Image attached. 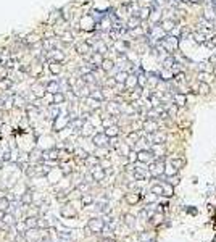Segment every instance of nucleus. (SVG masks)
Listing matches in <instances>:
<instances>
[{
    "instance_id": "ddd939ff",
    "label": "nucleus",
    "mask_w": 216,
    "mask_h": 242,
    "mask_svg": "<svg viewBox=\"0 0 216 242\" xmlns=\"http://www.w3.org/2000/svg\"><path fill=\"white\" fill-rule=\"evenodd\" d=\"M161 79L163 81H171L173 78H174V74H173V69H168V68H164L163 71H161Z\"/></svg>"
},
{
    "instance_id": "f3484780",
    "label": "nucleus",
    "mask_w": 216,
    "mask_h": 242,
    "mask_svg": "<svg viewBox=\"0 0 216 242\" xmlns=\"http://www.w3.org/2000/svg\"><path fill=\"white\" fill-rule=\"evenodd\" d=\"M139 21H140V18H139V16H132L131 20H129V23H128V28H129V29L139 28Z\"/></svg>"
},
{
    "instance_id": "393cba45",
    "label": "nucleus",
    "mask_w": 216,
    "mask_h": 242,
    "mask_svg": "<svg viewBox=\"0 0 216 242\" xmlns=\"http://www.w3.org/2000/svg\"><path fill=\"white\" fill-rule=\"evenodd\" d=\"M103 176H105V173H103V169H100V168H97V169H94V178L95 179H103Z\"/></svg>"
},
{
    "instance_id": "39448f33",
    "label": "nucleus",
    "mask_w": 216,
    "mask_h": 242,
    "mask_svg": "<svg viewBox=\"0 0 216 242\" xmlns=\"http://www.w3.org/2000/svg\"><path fill=\"white\" fill-rule=\"evenodd\" d=\"M173 102H174L178 107H184V105L187 104V97H185V94L176 92L174 95H173Z\"/></svg>"
},
{
    "instance_id": "dca6fc26",
    "label": "nucleus",
    "mask_w": 216,
    "mask_h": 242,
    "mask_svg": "<svg viewBox=\"0 0 216 242\" xmlns=\"http://www.w3.org/2000/svg\"><path fill=\"white\" fill-rule=\"evenodd\" d=\"M168 116L169 118H176V115H178V105L176 104H171L169 107H168Z\"/></svg>"
},
{
    "instance_id": "c756f323",
    "label": "nucleus",
    "mask_w": 216,
    "mask_h": 242,
    "mask_svg": "<svg viewBox=\"0 0 216 242\" xmlns=\"http://www.w3.org/2000/svg\"><path fill=\"white\" fill-rule=\"evenodd\" d=\"M77 50H79V53H87L89 52V45L87 44H82L77 47Z\"/></svg>"
},
{
    "instance_id": "f03ea898",
    "label": "nucleus",
    "mask_w": 216,
    "mask_h": 242,
    "mask_svg": "<svg viewBox=\"0 0 216 242\" xmlns=\"http://www.w3.org/2000/svg\"><path fill=\"white\" fill-rule=\"evenodd\" d=\"M147 139H148V142H152V144H163L164 141H166V134L164 132H150L148 136H147Z\"/></svg>"
},
{
    "instance_id": "4be33fe9",
    "label": "nucleus",
    "mask_w": 216,
    "mask_h": 242,
    "mask_svg": "<svg viewBox=\"0 0 216 242\" xmlns=\"http://www.w3.org/2000/svg\"><path fill=\"white\" fill-rule=\"evenodd\" d=\"M113 66H115V65H113L111 60H103V62H102V68H103L105 71H110V69H111Z\"/></svg>"
},
{
    "instance_id": "ea45409f",
    "label": "nucleus",
    "mask_w": 216,
    "mask_h": 242,
    "mask_svg": "<svg viewBox=\"0 0 216 242\" xmlns=\"http://www.w3.org/2000/svg\"><path fill=\"white\" fill-rule=\"evenodd\" d=\"M158 2H160V3H164V2H166V0H158Z\"/></svg>"
},
{
    "instance_id": "aec40b11",
    "label": "nucleus",
    "mask_w": 216,
    "mask_h": 242,
    "mask_svg": "<svg viewBox=\"0 0 216 242\" xmlns=\"http://www.w3.org/2000/svg\"><path fill=\"white\" fill-rule=\"evenodd\" d=\"M199 92L203 94V95H206V94L210 92V84L208 83H200L199 84Z\"/></svg>"
},
{
    "instance_id": "72a5a7b5",
    "label": "nucleus",
    "mask_w": 216,
    "mask_h": 242,
    "mask_svg": "<svg viewBox=\"0 0 216 242\" xmlns=\"http://www.w3.org/2000/svg\"><path fill=\"white\" fill-rule=\"evenodd\" d=\"M187 213H189V215H192V216H195V215L199 213V210H197L195 207H189V208H187Z\"/></svg>"
},
{
    "instance_id": "412c9836",
    "label": "nucleus",
    "mask_w": 216,
    "mask_h": 242,
    "mask_svg": "<svg viewBox=\"0 0 216 242\" xmlns=\"http://www.w3.org/2000/svg\"><path fill=\"white\" fill-rule=\"evenodd\" d=\"M211 78V73H206V71H200L199 73V79H200V83H208V79Z\"/></svg>"
},
{
    "instance_id": "cd10ccee",
    "label": "nucleus",
    "mask_w": 216,
    "mask_h": 242,
    "mask_svg": "<svg viewBox=\"0 0 216 242\" xmlns=\"http://www.w3.org/2000/svg\"><path fill=\"white\" fill-rule=\"evenodd\" d=\"M148 83H152V86H157V84L160 83V78H158L157 74H152V76H150V79H148Z\"/></svg>"
},
{
    "instance_id": "473e14b6",
    "label": "nucleus",
    "mask_w": 216,
    "mask_h": 242,
    "mask_svg": "<svg viewBox=\"0 0 216 242\" xmlns=\"http://www.w3.org/2000/svg\"><path fill=\"white\" fill-rule=\"evenodd\" d=\"M150 18H152L153 23H157V21L160 20V11H153V15H150Z\"/></svg>"
},
{
    "instance_id": "6e6552de",
    "label": "nucleus",
    "mask_w": 216,
    "mask_h": 242,
    "mask_svg": "<svg viewBox=\"0 0 216 242\" xmlns=\"http://www.w3.org/2000/svg\"><path fill=\"white\" fill-rule=\"evenodd\" d=\"M89 228H91L94 232H102V229H103V221H102V220H92V221L89 223Z\"/></svg>"
},
{
    "instance_id": "c85d7f7f",
    "label": "nucleus",
    "mask_w": 216,
    "mask_h": 242,
    "mask_svg": "<svg viewBox=\"0 0 216 242\" xmlns=\"http://www.w3.org/2000/svg\"><path fill=\"white\" fill-rule=\"evenodd\" d=\"M184 78H185V74L182 71H179V73H176L174 79H176V83H182V81H184Z\"/></svg>"
},
{
    "instance_id": "a211bd4d",
    "label": "nucleus",
    "mask_w": 216,
    "mask_h": 242,
    "mask_svg": "<svg viewBox=\"0 0 216 242\" xmlns=\"http://www.w3.org/2000/svg\"><path fill=\"white\" fill-rule=\"evenodd\" d=\"M128 73H124V71H119L118 74H116V83H123V84H126V81H128Z\"/></svg>"
},
{
    "instance_id": "1a4fd4ad",
    "label": "nucleus",
    "mask_w": 216,
    "mask_h": 242,
    "mask_svg": "<svg viewBox=\"0 0 216 242\" xmlns=\"http://www.w3.org/2000/svg\"><path fill=\"white\" fill-rule=\"evenodd\" d=\"M144 129H145L147 132H157L158 131V123L157 121H153V120H148V121H145Z\"/></svg>"
},
{
    "instance_id": "9d476101",
    "label": "nucleus",
    "mask_w": 216,
    "mask_h": 242,
    "mask_svg": "<svg viewBox=\"0 0 216 242\" xmlns=\"http://www.w3.org/2000/svg\"><path fill=\"white\" fill-rule=\"evenodd\" d=\"M192 39L197 42V44H205L208 39H206V36L203 34L202 31H195V32H192Z\"/></svg>"
},
{
    "instance_id": "0eeeda50",
    "label": "nucleus",
    "mask_w": 216,
    "mask_h": 242,
    "mask_svg": "<svg viewBox=\"0 0 216 242\" xmlns=\"http://www.w3.org/2000/svg\"><path fill=\"white\" fill-rule=\"evenodd\" d=\"M174 26H176L174 20H163L161 21V28H163L164 32H173L174 31Z\"/></svg>"
},
{
    "instance_id": "20e7f679",
    "label": "nucleus",
    "mask_w": 216,
    "mask_h": 242,
    "mask_svg": "<svg viewBox=\"0 0 216 242\" xmlns=\"http://www.w3.org/2000/svg\"><path fill=\"white\" fill-rule=\"evenodd\" d=\"M150 152L153 153V157H157V158H164V147L163 144H152V149H150Z\"/></svg>"
},
{
    "instance_id": "5701e85b",
    "label": "nucleus",
    "mask_w": 216,
    "mask_h": 242,
    "mask_svg": "<svg viewBox=\"0 0 216 242\" xmlns=\"http://www.w3.org/2000/svg\"><path fill=\"white\" fill-rule=\"evenodd\" d=\"M137 84H139V83H137V78L136 76H129L128 81H126V86H128V87H134V86H137Z\"/></svg>"
},
{
    "instance_id": "c9c22d12",
    "label": "nucleus",
    "mask_w": 216,
    "mask_h": 242,
    "mask_svg": "<svg viewBox=\"0 0 216 242\" xmlns=\"http://www.w3.org/2000/svg\"><path fill=\"white\" fill-rule=\"evenodd\" d=\"M129 139H131V141H137V139H139V136H137L136 132H132V134H129Z\"/></svg>"
},
{
    "instance_id": "6ab92c4d",
    "label": "nucleus",
    "mask_w": 216,
    "mask_h": 242,
    "mask_svg": "<svg viewBox=\"0 0 216 242\" xmlns=\"http://www.w3.org/2000/svg\"><path fill=\"white\" fill-rule=\"evenodd\" d=\"M176 173H178V168H174L173 165L164 166V174H166V176H174Z\"/></svg>"
},
{
    "instance_id": "bb28decb",
    "label": "nucleus",
    "mask_w": 216,
    "mask_h": 242,
    "mask_svg": "<svg viewBox=\"0 0 216 242\" xmlns=\"http://www.w3.org/2000/svg\"><path fill=\"white\" fill-rule=\"evenodd\" d=\"M107 136H116L118 134V128L116 126H110V128L107 129V132H105Z\"/></svg>"
},
{
    "instance_id": "f704fd0d",
    "label": "nucleus",
    "mask_w": 216,
    "mask_h": 242,
    "mask_svg": "<svg viewBox=\"0 0 216 242\" xmlns=\"http://www.w3.org/2000/svg\"><path fill=\"white\" fill-rule=\"evenodd\" d=\"M205 45H206L208 48H215V47H216L215 42H213V39H211V41H206V42H205Z\"/></svg>"
},
{
    "instance_id": "a19ab883",
    "label": "nucleus",
    "mask_w": 216,
    "mask_h": 242,
    "mask_svg": "<svg viewBox=\"0 0 216 242\" xmlns=\"http://www.w3.org/2000/svg\"><path fill=\"white\" fill-rule=\"evenodd\" d=\"M215 228H216V223H215Z\"/></svg>"
},
{
    "instance_id": "9b49d317",
    "label": "nucleus",
    "mask_w": 216,
    "mask_h": 242,
    "mask_svg": "<svg viewBox=\"0 0 216 242\" xmlns=\"http://www.w3.org/2000/svg\"><path fill=\"white\" fill-rule=\"evenodd\" d=\"M161 186H163V195H166V197H171V195L174 194V187H173V184L163 183Z\"/></svg>"
},
{
    "instance_id": "58836bf2",
    "label": "nucleus",
    "mask_w": 216,
    "mask_h": 242,
    "mask_svg": "<svg viewBox=\"0 0 216 242\" xmlns=\"http://www.w3.org/2000/svg\"><path fill=\"white\" fill-rule=\"evenodd\" d=\"M213 74H215V76H216V65L213 66Z\"/></svg>"
},
{
    "instance_id": "7c9ffc66",
    "label": "nucleus",
    "mask_w": 216,
    "mask_h": 242,
    "mask_svg": "<svg viewBox=\"0 0 216 242\" xmlns=\"http://www.w3.org/2000/svg\"><path fill=\"white\" fill-rule=\"evenodd\" d=\"M137 83H139V86H145V74H139L137 76Z\"/></svg>"
},
{
    "instance_id": "4c0bfd02",
    "label": "nucleus",
    "mask_w": 216,
    "mask_h": 242,
    "mask_svg": "<svg viewBox=\"0 0 216 242\" xmlns=\"http://www.w3.org/2000/svg\"><path fill=\"white\" fill-rule=\"evenodd\" d=\"M55 102H63V95H61V94L55 95Z\"/></svg>"
},
{
    "instance_id": "f8f14e48",
    "label": "nucleus",
    "mask_w": 216,
    "mask_h": 242,
    "mask_svg": "<svg viewBox=\"0 0 216 242\" xmlns=\"http://www.w3.org/2000/svg\"><path fill=\"white\" fill-rule=\"evenodd\" d=\"M94 142H95L97 145H100V147H102V145H105V144L108 142V136H107V134H97V136L94 137Z\"/></svg>"
},
{
    "instance_id": "b1692460",
    "label": "nucleus",
    "mask_w": 216,
    "mask_h": 242,
    "mask_svg": "<svg viewBox=\"0 0 216 242\" xmlns=\"http://www.w3.org/2000/svg\"><path fill=\"white\" fill-rule=\"evenodd\" d=\"M139 18L140 20H147V18H150V8H142L139 13Z\"/></svg>"
},
{
    "instance_id": "e433bc0d",
    "label": "nucleus",
    "mask_w": 216,
    "mask_h": 242,
    "mask_svg": "<svg viewBox=\"0 0 216 242\" xmlns=\"http://www.w3.org/2000/svg\"><path fill=\"white\" fill-rule=\"evenodd\" d=\"M210 63H213V65H216V53H213V55L210 57Z\"/></svg>"
},
{
    "instance_id": "4468645a",
    "label": "nucleus",
    "mask_w": 216,
    "mask_h": 242,
    "mask_svg": "<svg viewBox=\"0 0 216 242\" xmlns=\"http://www.w3.org/2000/svg\"><path fill=\"white\" fill-rule=\"evenodd\" d=\"M171 165L174 166V168H178V169H181V168H184V165H185V158H173L171 160Z\"/></svg>"
},
{
    "instance_id": "423d86ee",
    "label": "nucleus",
    "mask_w": 216,
    "mask_h": 242,
    "mask_svg": "<svg viewBox=\"0 0 216 242\" xmlns=\"http://www.w3.org/2000/svg\"><path fill=\"white\" fill-rule=\"evenodd\" d=\"M203 20L210 21V23H213V21L216 20V11H215V7H213V5H210V7L205 10V13H203Z\"/></svg>"
},
{
    "instance_id": "2f4dec72",
    "label": "nucleus",
    "mask_w": 216,
    "mask_h": 242,
    "mask_svg": "<svg viewBox=\"0 0 216 242\" xmlns=\"http://www.w3.org/2000/svg\"><path fill=\"white\" fill-rule=\"evenodd\" d=\"M7 207H8V200L0 199V210H7Z\"/></svg>"
},
{
    "instance_id": "7ed1b4c3",
    "label": "nucleus",
    "mask_w": 216,
    "mask_h": 242,
    "mask_svg": "<svg viewBox=\"0 0 216 242\" xmlns=\"http://www.w3.org/2000/svg\"><path fill=\"white\" fill-rule=\"evenodd\" d=\"M152 160H153V153L150 150H140L137 153V162L140 163H152Z\"/></svg>"
},
{
    "instance_id": "2eb2a0df",
    "label": "nucleus",
    "mask_w": 216,
    "mask_h": 242,
    "mask_svg": "<svg viewBox=\"0 0 216 242\" xmlns=\"http://www.w3.org/2000/svg\"><path fill=\"white\" fill-rule=\"evenodd\" d=\"M126 200H128V204L134 205V204H137V202L140 200V195L139 194H128V195H126Z\"/></svg>"
},
{
    "instance_id": "f257e3e1",
    "label": "nucleus",
    "mask_w": 216,
    "mask_h": 242,
    "mask_svg": "<svg viewBox=\"0 0 216 242\" xmlns=\"http://www.w3.org/2000/svg\"><path fill=\"white\" fill-rule=\"evenodd\" d=\"M163 173H164V163H163V160H157V162L150 163V174H152V176L158 178V176H161Z\"/></svg>"
},
{
    "instance_id": "a878e982",
    "label": "nucleus",
    "mask_w": 216,
    "mask_h": 242,
    "mask_svg": "<svg viewBox=\"0 0 216 242\" xmlns=\"http://www.w3.org/2000/svg\"><path fill=\"white\" fill-rule=\"evenodd\" d=\"M152 194H155V195H163V186H153L152 187Z\"/></svg>"
}]
</instances>
